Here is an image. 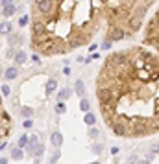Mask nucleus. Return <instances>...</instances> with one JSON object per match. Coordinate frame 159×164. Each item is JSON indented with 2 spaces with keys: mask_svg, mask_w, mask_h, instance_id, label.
<instances>
[{
  "mask_svg": "<svg viewBox=\"0 0 159 164\" xmlns=\"http://www.w3.org/2000/svg\"><path fill=\"white\" fill-rule=\"evenodd\" d=\"M13 13H17V6L8 4V6H4V8H2V15H4V17H11Z\"/></svg>",
  "mask_w": 159,
  "mask_h": 164,
  "instance_id": "9b49d317",
  "label": "nucleus"
},
{
  "mask_svg": "<svg viewBox=\"0 0 159 164\" xmlns=\"http://www.w3.org/2000/svg\"><path fill=\"white\" fill-rule=\"evenodd\" d=\"M11 22L9 20H2L0 22V35H9L11 33Z\"/></svg>",
  "mask_w": 159,
  "mask_h": 164,
  "instance_id": "423d86ee",
  "label": "nucleus"
},
{
  "mask_svg": "<svg viewBox=\"0 0 159 164\" xmlns=\"http://www.w3.org/2000/svg\"><path fill=\"white\" fill-rule=\"evenodd\" d=\"M104 151V144H93V153L95 155H100Z\"/></svg>",
  "mask_w": 159,
  "mask_h": 164,
  "instance_id": "5701e85b",
  "label": "nucleus"
},
{
  "mask_svg": "<svg viewBox=\"0 0 159 164\" xmlns=\"http://www.w3.org/2000/svg\"><path fill=\"white\" fill-rule=\"evenodd\" d=\"M9 133H11V126L9 124H2V126H0V138L9 136Z\"/></svg>",
  "mask_w": 159,
  "mask_h": 164,
  "instance_id": "4468645a",
  "label": "nucleus"
},
{
  "mask_svg": "<svg viewBox=\"0 0 159 164\" xmlns=\"http://www.w3.org/2000/svg\"><path fill=\"white\" fill-rule=\"evenodd\" d=\"M89 164H100V162H98V160H95V162H89Z\"/></svg>",
  "mask_w": 159,
  "mask_h": 164,
  "instance_id": "ea45409f",
  "label": "nucleus"
},
{
  "mask_svg": "<svg viewBox=\"0 0 159 164\" xmlns=\"http://www.w3.org/2000/svg\"><path fill=\"white\" fill-rule=\"evenodd\" d=\"M0 105H2V98H0Z\"/></svg>",
  "mask_w": 159,
  "mask_h": 164,
  "instance_id": "a19ab883",
  "label": "nucleus"
},
{
  "mask_svg": "<svg viewBox=\"0 0 159 164\" xmlns=\"http://www.w3.org/2000/svg\"><path fill=\"white\" fill-rule=\"evenodd\" d=\"M111 46H113V42L105 39V41H104V44H102V50H109V48H111Z\"/></svg>",
  "mask_w": 159,
  "mask_h": 164,
  "instance_id": "bb28decb",
  "label": "nucleus"
},
{
  "mask_svg": "<svg viewBox=\"0 0 159 164\" xmlns=\"http://www.w3.org/2000/svg\"><path fill=\"white\" fill-rule=\"evenodd\" d=\"M28 138H30L28 135H22V136L19 138V142H17V146H19V148H26V144H28Z\"/></svg>",
  "mask_w": 159,
  "mask_h": 164,
  "instance_id": "6ab92c4d",
  "label": "nucleus"
},
{
  "mask_svg": "<svg viewBox=\"0 0 159 164\" xmlns=\"http://www.w3.org/2000/svg\"><path fill=\"white\" fill-rule=\"evenodd\" d=\"M95 122H96V116H95L93 112H85V118H83V124H87V126L91 127V126H95Z\"/></svg>",
  "mask_w": 159,
  "mask_h": 164,
  "instance_id": "f8f14e48",
  "label": "nucleus"
},
{
  "mask_svg": "<svg viewBox=\"0 0 159 164\" xmlns=\"http://www.w3.org/2000/svg\"><path fill=\"white\" fill-rule=\"evenodd\" d=\"M56 112H57V114H63V112H65V103H63V102H59V103H57Z\"/></svg>",
  "mask_w": 159,
  "mask_h": 164,
  "instance_id": "a878e982",
  "label": "nucleus"
},
{
  "mask_svg": "<svg viewBox=\"0 0 159 164\" xmlns=\"http://www.w3.org/2000/svg\"><path fill=\"white\" fill-rule=\"evenodd\" d=\"M15 54H17V52H15L13 48H9V50L6 52V55H8V57H15Z\"/></svg>",
  "mask_w": 159,
  "mask_h": 164,
  "instance_id": "c756f323",
  "label": "nucleus"
},
{
  "mask_svg": "<svg viewBox=\"0 0 159 164\" xmlns=\"http://www.w3.org/2000/svg\"><path fill=\"white\" fill-rule=\"evenodd\" d=\"M56 87H57V81L56 79H48V83H47V94H52V92L56 90Z\"/></svg>",
  "mask_w": 159,
  "mask_h": 164,
  "instance_id": "f3484780",
  "label": "nucleus"
},
{
  "mask_svg": "<svg viewBox=\"0 0 159 164\" xmlns=\"http://www.w3.org/2000/svg\"><path fill=\"white\" fill-rule=\"evenodd\" d=\"M48 164H54V162H48Z\"/></svg>",
  "mask_w": 159,
  "mask_h": 164,
  "instance_id": "79ce46f5",
  "label": "nucleus"
},
{
  "mask_svg": "<svg viewBox=\"0 0 159 164\" xmlns=\"http://www.w3.org/2000/svg\"><path fill=\"white\" fill-rule=\"evenodd\" d=\"M50 144L54 146V148H61V144H63V136H61V133H52V136H50Z\"/></svg>",
  "mask_w": 159,
  "mask_h": 164,
  "instance_id": "39448f33",
  "label": "nucleus"
},
{
  "mask_svg": "<svg viewBox=\"0 0 159 164\" xmlns=\"http://www.w3.org/2000/svg\"><path fill=\"white\" fill-rule=\"evenodd\" d=\"M63 72H65L67 76H71V68H69V66H65V68H63Z\"/></svg>",
  "mask_w": 159,
  "mask_h": 164,
  "instance_id": "72a5a7b5",
  "label": "nucleus"
},
{
  "mask_svg": "<svg viewBox=\"0 0 159 164\" xmlns=\"http://www.w3.org/2000/svg\"><path fill=\"white\" fill-rule=\"evenodd\" d=\"M0 164H8V159H6V157H2V159H0Z\"/></svg>",
  "mask_w": 159,
  "mask_h": 164,
  "instance_id": "e433bc0d",
  "label": "nucleus"
},
{
  "mask_svg": "<svg viewBox=\"0 0 159 164\" xmlns=\"http://www.w3.org/2000/svg\"><path fill=\"white\" fill-rule=\"evenodd\" d=\"M154 157H155V153L152 151V153H148V157H146V160H148V162H152V160H154Z\"/></svg>",
  "mask_w": 159,
  "mask_h": 164,
  "instance_id": "2f4dec72",
  "label": "nucleus"
},
{
  "mask_svg": "<svg viewBox=\"0 0 159 164\" xmlns=\"http://www.w3.org/2000/svg\"><path fill=\"white\" fill-rule=\"evenodd\" d=\"M135 164H150V162H148V160L144 159V160H137V162H135Z\"/></svg>",
  "mask_w": 159,
  "mask_h": 164,
  "instance_id": "c9c22d12",
  "label": "nucleus"
},
{
  "mask_svg": "<svg viewBox=\"0 0 159 164\" xmlns=\"http://www.w3.org/2000/svg\"><path fill=\"white\" fill-rule=\"evenodd\" d=\"M20 42V35L19 33H9V44H19Z\"/></svg>",
  "mask_w": 159,
  "mask_h": 164,
  "instance_id": "aec40b11",
  "label": "nucleus"
},
{
  "mask_svg": "<svg viewBox=\"0 0 159 164\" xmlns=\"http://www.w3.org/2000/svg\"><path fill=\"white\" fill-rule=\"evenodd\" d=\"M6 146H8V144H6V142H2V144H0V151H2V149H4V148H6Z\"/></svg>",
  "mask_w": 159,
  "mask_h": 164,
  "instance_id": "58836bf2",
  "label": "nucleus"
},
{
  "mask_svg": "<svg viewBox=\"0 0 159 164\" xmlns=\"http://www.w3.org/2000/svg\"><path fill=\"white\" fill-rule=\"evenodd\" d=\"M74 92L80 96V98H83L85 96V85H83V81L81 79H78L76 83H74Z\"/></svg>",
  "mask_w": 159,
  "mask_h": 164,
  "instance_id": "6e6552de",
  "label": "nucleus"
},
{
  "mask_svg": "<svg viewBox=\"0 0 159 164\" xmlns=\"http://www.w3.org/2000/svg\"><path fill=\"white\" fill-rule=\"evenodd\" d=\"M20 114H22V118H30V116L33 114V109H30V107H22V109H20Z\"/></svg>",
  "mask_w": 159,
  "mask_h": 164,
  "instance_id": "a211bd4d",
  "label": "nucleus"
},
{
  "mask_svg": "<svg viewBox=\"0 0 159 164\" xmlns=\"http://www.w3.org/2000/svg\"><path fill=\"white\" fill-rule=\"evenodd\" d=\"M0 4H2V8H4V6H8V4H13V0H2Z\"/></svg>",
  "mask_w": 159,
  "mask_h": 164,
  "instance_id": "473e14b6",
  "label": "nucleus"
},
{
  "mask_svg": "<svg viewBox=\"0 0 159 164\" xmlns=\"http://www.w3.org/2000/svg\"><path fill=\"white\" fill-rule=\"evenodd\" d=\"M26 59H28V55L24 54V50H19V52L15 54V63H17V65H24Z\"/></svg>",
  "mask_w": 159,
  "mask_h": 164,
  "instance_id": "9d476101",
  "label": "nucleus"
},
{
  "mask_svg": "<svg viewBox=\"0 0 159 164\" xmlns=\"http://www.w3.org/2000/svg\"><path fill=\"white\" fill-rule=\"evenodd\" d=\"M43 153H44V144H37V148L33 149V153H32V157H35V159H41L43 157Z\"/></svg>",
  "mask_w": 159,
  "mask_h": 164,
  "instance_id": "2eb2a0df",
  "label": "nucleus"
},
{
  "mask_svg": "<svg viewBox=\"0 0 159 164\" xmlns=\"http://www.w3.org/2000/svg\"><path fill=\"white\" fill-rule=\"evenodd\" d=\"M137 160H139V159H137V155H131V157H130V160H128V164H135Z\"/></svg>",
  "mask_w": 159,
  "mask_h": 164,
  "instance_id": "c85d7f7f",
  "label": "nucleus"
},
{
  "mask_svg": "<svg viewBox=\"0 0 159 164\" xmlns=\"http://www.w3.org/2000/svg\"><path fill=\"white\" fill-rule=\"evenodd\" d=\"M28 20H30V17H28V15H22V17L19 18V26H20V28H24V26L28 24Z\"/></svg>",
  "mask_w": 159,
  "mask_h": 164,
  "instance_id": "4be33fe9",
  "label": "nucleus"
},
{
  "mask_svg": "<svg viewBox=\"0 0 159 164\" xmlns=\"http://www.w3.org/2000/svg\"><path fill=\"white\" fill-rule=\"evenodd\" d=\"M13 160H22V159H24V151H22V148H15V149H11V155H9Z\"/></svg>",
  "mask_w": 159,
  "mask_h": 164,
  "instance_id": "1a4fd4ad",
  "label": "nucleus"
},
{
  "mask_svg": "<svg viewBox=\"0 0 159 164\" xmlns=\"http://www.w3.org/2000/svg\"><path fill=\"white\" fill-rule=\"evenodd\" d=\"M43 2H47V0H33V4H35V6H39V4H43Z\"/></svg>",
  "mask_w": 159,
  "mask_h": 164,
  "instance_id": "f704fd0d",
  "label": "nucleus"
},
{
  "mask_svg": "<svg viewBox=\"0 0 159 164\" xmlns=\"http://www.w3.org/2000/svg\"><path fill=\"white\" fill-rule=\"evenodd\" d=\"M152 151H154V153H157V155H159V146H154V149H152Z\"/></svg>",
  "mask_w": 159,
  "mask_h": 164,
  "instance_id": "4c0bfd02",
  "label": "nucleus"
},
{
  "mask_svg": "<svg viewBox=\"0 0 159 164\" xmlns=\"http://www.w3.org/2000/svg\"><path fill=\"white\" fill-rule=\"evenodd\" d=\"M0 92H2L4 96H9V94H11V89H9V85H2V87H0Z\"/></svg>",
  "mask_w": 159,
  "mask_h": 164,
  "instance_id": "393cba45",
  "label": "nucleus"
},
{
  "mask_svg": "<svg viewBox=\"0 0 159 164\" xmlns=\"http://www.w3.org/2000/svg\"><path fill=\"white\" fill-rule=\"evenodd\" d=\"M96 85L111 90V100L100 109L115 135L137 138L159 131V54L143 46L113 52Z\"/></svg>",
  "mask_w": 159,
  "mask_h": 164,
  "instance_id": "f257e3e1",
  "label": "nucleus"
},
{
  "mask_svg": "<svg viewBox=\"0 0 159 164\" xmlns=\"http://www.w3.org/2000/svg\"><path fill=\"white\" fill-rule=\"evenodd\" d=\"M59 157H61V151H59V148H56V151H54V153H52V157H50V162H54V164H56Z\"/></svg>",
  "mask_w": 159,
  "mask_h": 164,
  "instance_id": "b1692460",
  "label": "nucleus"
},
{
  "mask_svg": "<svg viewBox=\"0 0 159 164\" xmlns=\"http://www.w3.org/2000/svg\"><path fill=\"white\" fill-rule=\"evenodd\" d=\"M98 135H100V131H98L95 126H91V129H89V136H91V138H98Z\"/></svg>",
  "mask_w": 159,
  "mask_h": 164,
  "instance_id": "412c9836",
  "label": "nucleus"
},
{
  "mask_svg": "<svg viewBox=\"0 0 159 164\" xmlns=\"http://www.w3.org/2000/svg\"><path fill=\"white\" fill-rule=\"evenodd\" d=\"M37 144H39V135H33V136L28 138V144H26V151H28V155L33 153V149L37 148Z\"/></svg>",
  "mask_w": 159,
  "mask_h": 164,
  "instance_id": "20e7f679",
  "label": "nucleus"
},
{
  "mask_svg": "<svg viewBox=\"0 0 159 164\" xmlns=\"http://www.w3.org/2000/svg\"><path fill=\"white\" fill-rule=\"evenodd\" d=\"M80 109H81L83 112H89V111H91V103H89V100H87L85 96L80 100Z\"/></svg>",
  "mask_w": 159,
  "mask_h": 164,
  "instance_id": "dca6fc26",
  "label": "nucleus"
},
{
  "mask_svg": "<svg viewBox=\"0 0 159 164\" xmlns=\"http://www.w3.org/2000/svg\"><path fill=\"white\" fill-rule=\"evenodd\" d=\"M71 94H72V90H71L69 87H65V89H61V90H59V94H57V98H59V100L63 102V100H67V98H69Z\"/></svg>",
  "mask_w": 159,
  "mask_h": 164,
  "instance_id": "ddd939ff",
  "label": "nucleus"
},
{
  "mask_svg": "<svg viewBox=\"0 0 159 164\" xmlns=\"http://www.w3.org/2000/svg\"><path fill=\"white\" fill-rule=\"evenodd\" d=\"M22 126H24V129H30V127L33 126V122H32L30 118H26V120H24V124H22Z\"/></svg>",
  "mask_w": 159,
  "mask_h": 164,
  "instance_id": "cd10ccee",
  "label": "nucleus"
},
{
  "mask_svg": "<svg viewBox=\"0 0 159 164\" xmlns=\"http://www.w3.org/2000/svg\"><path fill=\"white\" fill-rule=\"evenodd\" d=\"M32 59H33V63H41V55H39V54H33Z\"/></svg>",
  "mask_w": 159,
  "mask_h": 164,
  "instance_id": "7c9ffc66",
  "label": "nucleus"
},
{
  "mask_svg": "<svg viewBox=\"0 0 159 164\" xmlns=\"http://www.w3.org/2000/svg\"><path fill=\"white\" fill-rule=\"evenodd\" d=\"M143 44L152 46V48H155L157 54H159V9L155 11V15L150 18V22L146 24L144 37H143Z\"/></svg>",
  "mask_w": 159,
  "mask_h": 164,
  "instance_id": "f03ea898",
  "label": "nucleus"
},
{
  "mask_svg": "<svg viewBox=\"0 0 159 164\" xmlns=\"http://www.w3.org/2000/svg\"><path fill=\"white\" fill-rule=\"evenodd\" d=\"M126 37H128V33H126V30L120 28V26L107 28V32H105V39L111 41V42H119V41H122V39H126Z\"/></svg>",
  "mask_w": 159,
  "mask_h": 164,
  "instance_id": "7ed1b4c3",
  "label": "nucleus"
},
{
  "mask_svg": "<svg viewBox=\"0 0 159 164\" xmlns=\"http://www.w3.org/2000/svg\"><path fill=\"white\" fill-rule=\"evenodd\" d=\"M19 76V68L17 66H8L6 68V72H4V78L6 79H15Z\"/></svg>",
  "mask_w": 159,
  "mask_h": 164,
  "instance_id": "0eeeda50",
  "label": "nucleus"
}]
</instances>
